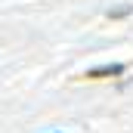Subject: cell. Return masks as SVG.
<instances>
[{"instance_id":"2","label":"cell","mask_w":133,"mask_h":133,"mask_svg":"<svg viewBox=\"0 0 133 133\" xmlns=\"http://www.w3.org/2000/svg\"><path fill=\"white\" fill-rule=\"evenodd\" d=\"M130 12H133V3H121V6L108 9V19H111V22H118V19H127Z\"/></svg>"},{"instance_id":"1","label":"cell","mask_w":133,"mask_h":133,"mask_svg":"<svg viewBox=\"0 0 133 133\" xmlns=\"http://www.w3.org/2000/svg\"><path fill=\"white\" fill-rule=\"evenodd\" d=\"M127 71V65H121V62H111V65H99V68H90L84 77L87 81H105V77H121Z\"/></svg>"}]
</instances>
